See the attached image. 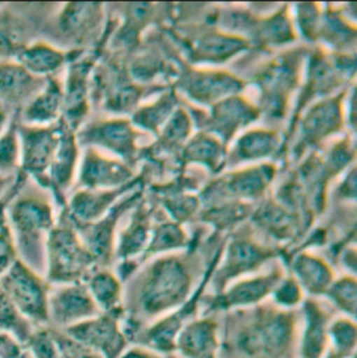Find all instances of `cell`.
<instances>
[{
    "label": "cell",
    "instance_id": "e575fe53",
    "mask_svg": "<svg viewBox=\"0 0 357 358\" xmlns=\"http://www.w3.org/2000/svg\"><path fill=\"white\" fill-rule=\"evenodd\" d=\"M150 238V222L144 209H140L133 219L130 227L122 234L120 244L118 247V258L122 261H133V258L144 254L148 247Z\"/></svg>",
    "mask_w": 357,
    "mask_h": 358
},
{
    "label": "cell",
    "instance_id": "d4e9b609",
    "mask_svg": "<svg viewBox=\"0 0 357 358\" xmlns=\"http://www.w3.org/2000/svg\"><path fill=\"white\" fill-rule=\"evenodd\" d=\"M90 64L77 62L70 66L66 84L63 87V120L74 130L87 110V77Z\"/></svg>",
    "mask_w": 357,
    "mask_h": 358
},
{
    "label": "cell",
    "instance_id": "c3c4849f",
    "mask_svg": "<svg viewBox=\"0 0 357 358\" xmlns=\"http://www.w3.org/2000/svg\"><path fill=\"white\" fill-rule=\"evenodd\" d=\"M298 20L303 35L309 39H314L320 29V11L316 4H299Z\"/></svg>",
    "mask_w": 357,
    "mask_h": 358
},
{
    "label": "cell",
    "instance_id": "b9f144b4",
    "mask_svg": "<svg viewBox=\"0 0 357 358\" xmlns=\"http://www.w3.org/2000/svg\"><path fill=\"white\" fill-rule=\"evenodd\" d=\"M186 234L183 233L181 227L175 223H165L161 224L155 233L151 241L148 243V247L144 252V257H151L154 254L165 252L169 250L181 248L186 245Z\"/></svg>",
    "mask_w": 357,
    "mask_h": 358
},
{
    "label": "cell",
    "instance_id": "5bb4252c",
    "mask_svg": "<svg viewBox=\"0 0 357 358\" xmlns=\"http://www.w3.org/2000/svg\"><path fill=\"white\" fill-rule=\"evenodd\" d=\"M220 324L214 315L188 322L175 342L178 358H220Z\"/></svg>",
    "mask_w": 357,
    "mask_h": 358
},
{
    "label": "cell",
    "instance_id": "74e56055",
    "mask_svg": "<svg viewBox=\"0 0 357 358\" xmlns=\"http://www.w3.org/2000/svg\"><path fill=\"white\" fill-rule=\"evenodd\" d=\"M175 108H176V96L172 92H169L161 96L153 105H148L140 109L134 115L133 122L146 130L158 131L175 113Z\"/></svg>",
    "mask_w": 357,
    "mask_h": 358
},
{
    "label": "cell",
    "instance_id": "277c9868",
    "mask_svg": "<svg viewBox=\"0 0 357 358\" xmlns=\"http://www.w3.org/2000/svg\"><path fill=\"white\" fill-rule=\"evenodd\" d=\"M98 268L78 233L70 224H55L46 241L45 279L48 283L57 286L85 283Z\"/></svg>",
    "mask_w": 357,
    "mask_h": 358
},
{
    "label": "cell",
    "instance_id": "9c48e42d",
    "mask_svg": "<svg viewBox=\"0 0 357 358\" xmlns=\"http://www.w3.org/2000/svg\"><path fill=\"white\" fill-rule=\"evenodd\" d=\"M282 278V272L275 269L265 275L253 276L230 283L223 292L202 297V315L215 317L219 313L227 314L230 311L255 307L264 303L265 299L271 297L275 286Z\"/></svg>",
    "mask_w": 357,
    "mask_h": 358
},
{
    "label": "cell",
    "instance_id": "ac0fdd59",
    "mask_svg": "<svg viewBox=\"0 0 357 358\" xmlns=\"http://www.w3.org/2000/svg\"><path fill=\"white\" fill-rule=\"evenodd\" d=\"M63 112V84L49 77L42 90L18 112V123L28 126H50L60 120Z\"/></svg>",
    "mask_w": 357,
    "mask_h": 358
},
{
    "label": "cell",
    "instance_id": "d6986e66",
    "mask_svg": "<svg viewBox=\"0 0 357 358\" xmlns=\"http://www.w3.org/2000/svg\"><path fill=\"white\" fill-rule=\"evenodd\" d=\"M78 140L83 144L104 147L127 162L133 161L136 154V133L126 120H109L81 131Z\"/></svg>",
    "mask_w": 357,
    "mask_h": 358
},
{
    "label": "cell",
    "instance_id": "ab89813d",
    "mask_svg": "<svg viewBox=\"0 0 357 358\" xmlns=\"http://www.w3.org/2000/svg\"><path fill=\"white\" fill-rule=\"evenodd\" d=\"M18 122L13 116L8 127L0 136V176H17L20 173V140Z\"/></svg>",
    "mask_w": 357,
    "mask_h": 358
},
{
    "label": "cell",
    "instance_id": "7dc6e473",
    "mask_svg": "<svg viewBox=\"0 0 357 358\" xmlns=\"http://www.w3.org/2000/svg\"><path fill=\"white\" fill-rule=\"evenodd\" d=\"M324 29V36L328 39L330 43L341 45V46H349L355 45V38H356V31L354 27H348L341 18L335 15H328L327 20L323 24Z\"/></svg>",
    "mask_w": 357,
    "mask_h": 358
},
{
    "label": "cell",
    "instance_id": "ba28073f",
    "mask_svg": "<svg viewBox=\"0 0 357 358\" xmlns=\"http://www.w3.org/2000/svg\"><path fill=\"white\" fill-rule=\"evenodd\" d=\"M123 315L125 310L99 313L94 318L62 331L102 358H120L130 348L122 328Z\"/></svg>",
    "mask_w": 357,
    "mask_h": 358
},
{
    "label": "cell",
    "instance_id": "1f68e13d",
    "mask_svg": "<svg viewBox=\"0 0 357 358\" xmlns=\"http://www.w3.org/2000/svg\"><path fill=\"white\" fill-rule=\"evenodd\" d=\"M122 189L116 191H78L69 202V213L77 226L91 224L116 199Z\"/></svg>",
    "mask_w": 357,
    "mask_h": 358
},
{
    "label": "cell",
    "instance_id": "30bf717a",
    "mask_svg": "<svg viewBox=\"0 0 357 358\" xmlns=\"http://www.w3.org/2000/svg\"><path fill=\"white\" fill-rule=\"evenodd\" d=\"M85 283L60 285L50 289L48 300V327L66 329L99 314Z\"/></svg>",
    "mask_w": 357,
    "mask_h": 358
},
{
    "label": "cell",
    "instance_id": "6da1fadb",
    "mask_svg": "<svg viewBox=\"0 0 357 358\" xmlns=\"http://www.w3.org/2000/svg\"><path fill=\"white\" fill-rule=\"evenodd\" d=\"M300 313L272 303L230 311L220 325V353L227 358H298Z\"/></svg>",
    "mask_w": 357,
    "mask_h": 358
},
{
    "label": "cell",
    "instance_id": "8992f818",
    "mask_svg": "<svg viewBox=\"0 0 357 358\" xmlns=\"http://www.w3.org/2000/svg\"><path fill=\"white\" fill-rule=\"evenodd\" d=\"M219 259V254H216L215 261L208 268V271L204 275L202 283L192 292V294L188 297V300L181 304L178 310L172 311L171 314L162 317L161 320L150 324L146 327L133 341L134 346L144 348L147 350H151L160 356L168 357L175 355V342L180 331L192 320L198 318V311L202 303V293L209 283L212 273L216 268Z\"/></svg>",
    "mask_w": 357,
    "mask_h": 358
},
{
    "label": "cell",
    "instance_id": "f546056e",
    "mask_svg": "<svg viewBox=\"0 0 357 358\" xmlns=\"http://www.w3.org/2000/svg\"><path fill=\"white\" fill-rule=\"evenodd\" d=\"M85 286L101 313L125 310L122 282L106 269H95L85 280Z\"/></svg>",
    "mask_w": 357,
    "mask_h": 358
},
{
    "label": "cell",
    "instance_id": "11a10c76",
    "mask_svg": "<svg viewBox=\"0 0 357 358\" xmlns=\"http://www.w3.org/2000/svg\"><path fill=\"white\" fill-rule=\"evenodd\" d=\"M323 358H344L341 357V356H338V355H335L334 352H331V350H328L327 353H326V356Z\"/></svg>",
    "mask_w": 357,
    "mask_h": 358
},
{
    "label": "cell",
    "instance_id": "6f0895ef",
    "mask_svg": "<svg viewBox=\"0 0 357 358\" xmlns=\"http://www.w3.org/2000/svg\"><path fill=\"white\" fill-rule=\"evenodd\" d=\"M165 358H178V357H176V356H175V355H172V356H168V357H165Z\"/></svg>",
    "mask_w": 357,
    "mask_h": 358
},
{
    "label": "cell",
    "instance_id": "7a4b0ae2",
    "mask_svg": "<svg viewBox=\"0 0 357 358\" xmlns=\"http://www.w3.org/2000/svg\"><path fill=\"white\" fill-rule=\"evenodd\" d=\"M191 294L192 275L181 258L155 259L141 275L133 303L125 307L122 328L130 345L146 327L178 310Z\"/></svg>",
    "mask_w": 357,
    "mask_h": 358
},
{
    "label": "cell",
    "instance_id": "4316f807",
    "mask_svg": "<svg viewBox=\"0 0 357 358\" xmlns=\"http://www.w3.org/2000/svg\"><path fill=\"white\" fill-rule=\"evenodd\" d=\"M133 178L127 165L88 154L83 162L80 182L88 188L118 187Z\"/></svg>",
    "mask_w": 357,
    "mask_h": 358
},
{
    "label": "cell",
    "instance_id": "9f6ffc18",
    "mask_svg": "<svg viewBox=\"0 0 357 358\" xmlns=\"http://www.w3.org/2000/svg\"><path fill=\"white\" fill-rule=\"evenodd\" d=\"M21 358H29V356H28V353H24V355H22V357Z\"/></svg>",
    "mask_w": 357,
    "mask_h": 358
},
{
    "label": "cell",
    "instance_id": "e0dca14e",
    "mask_svg": "<svg viewBox=\"0 0 357 358\" xmlns=\"http://www.w3.org/2000/svg\"><path fill=\"white\" fill-rule=\"evenodd\" d=\"M25 348L32 358H102L64 331L52 327L36 328Z\"/></svg>",
    "mask_w": 357,
    "mask_h": 358
},
{
    "label": "cell",
    "instance_id": "836d02e7",
    "mask_svg": "<svg viewBox=\"0 0 357 358\" xmlns=\"http://www.w3.org/2000/svg\"><path fill=\"white\" fill-rule=\"evenodd\" d=\"M279 147V138L274 131L254 130L239 138L234 157L237 161L248 162L271 157Z\"/></svg>",
    "mask_w": 357,
    "mask_h": 358
},
{
    "label": "cell",
    "instance_id": "f6af8a7d",
    "mask_svg": "<svg viewBox=\"0 0 357 358\" xmlns=\"http://www.w3.org/2000/svg\"><path fill=\"white\" fill-rule=\"evenodd\" d=\"M10 192H8V195H10ZM8 195L0 201V276L18 258L17 250H15V243H14V238H13L8 222H7V216H6V205H7Z\"/></svg>",
    "mask_w": 357,
    "mask_h": 358
},
{
    "label": "cell",
    "instance_id": "83f0119b",
    "mask_svg": "<svg viewBox=\"0 0 357 358\" xmlns=\"http://www.w3.org/2000/svg\"><path fill=\"white\" fill-rule=\"evenodd\" d=\"M296 67L292 62H279L270 67L261 77V91L264 105L275 113H279L286 103L288 94L292 91L296 80Z\"/></svg>",
    "mask_w": 357,
    "mask_h": 358
},
{
    "label": "cell",
    "instance_id": "3957f363",
    "mask_svg": "<svg viewBox=\"0 0 357 358\" xmlns=\"http://www.w3.org/2000/svg\"><path fill=\"white\" fill-rule=\"evenodd\" d=\"M42 189L41 185L18 173L6 205L18 259L39 275H45L46 241L56 224L53 206Z\"/></svg>",
    "mask_w": 357,
    "mask_h": 358
},
{
    "label": "cell",
    "instance_id": "4dcf8cb0",
    "mask_svg": "<svg viewBox=\"0 0 357 358\" xmlns=\"http://www.w3.org/2000/svg\"><path fill=\"white\" fill-rule=\"evenodd\" d=\"M247 49V41L225 34H209L201 38L192 50L195 62L222 63Z\"/></svg>",
    "mask_w": 357,
    "mask_h": 358
},
{
    "label": "cell",
    "instance_id": "484cf974",
    "mask_svg": "<svg viewBox=\"0 0 357 358\" xmlns=\"http://www.w3.org/2000/svg\"><path fill=\"white\" fill-rule=\"evenodd\" d=\"M27 71L39 78L56 77L64 66L67 56L64 52L45 41L29 42L14 59Z\"/></svg>",
    "mask_w": 357,
    "mask_h": 358
},
{
    "label": "cell",
    "instance_id": "8d00e7d4",
    "mask_svg": "<svg viewBox=\"0 0 357 358\" xmlns=\"http://www.w3.org/2000/svg\"><path fill=\"white\" fill-rule=\"evenodd\" d=\"M36 327L24 318L0 287V334L13 336L22 348L27 346Z\"/></svg>",
    "mask_w": 357,
    "mask_h": 358
},
{
    "label": "cell",
    "instance_id": "db71d44e",
    "mask_svg": "<svg viewBox=\"0 0 357 358\" xmlns=\"http://www.w3.org/2000/svg\"><path fill=\"white\" fill-rule=\"evenodd\" d=\"M13 116L0 105V136L4 133V130L8 127Z\"/></svg>",
    "mask_w": 357,
    "mask_h": 358
},
{
    "label": "cell",
    "instance_id": "603a6c76",
    "mask_svg": "<svg viewBox=\"0 0 357 358\" xmlns=\"http://www.w3.org/2000/svg\"><path fill=\"white\" fill-rule=\"evenodd\" d=\"M342 123L341 99L334 98L317 103L302 122V145H314L334 134Z\"/></svg>",
    "mask_w": 357,
    "mask_h": 358
},
{
    "label": "cell",
    "instance_id": "ee69618b",
    "mask_svg": "<svg viewBox=\"0 0 357 358\" xmlns=\"http://www.w3.org/2000/svg\"><path fill=\"white\" fill-rule=\"evenodd\" d=\"M190 131H191L190 117L184 110L178 109L164 126L161 144L167 150L178 148L188 138Z\"/></svg>",
    "mask_w": 357,
    "mask_h": 358
},
{
    "label": "cell",
    "instance_id": "8fae6325",
    "mask_svg": "<svg viewBox=\"0 0 357 358\" xmlns=\"http://www.w3.org/2000/svg\"><path fill=\"white\" fill-rule=\"evenodd\" d=\"M276 251L262 247L246 238L234 240L226 251L223 262L215 268L211 282L215 294L223 292L230 283L236 282L244 275L258 271L265 262L272 259Z\"/></svg>",
    "mask_w": 357,
    "mask_h": 358
},
{
    "label": "cell",
    "instance_id": "d6a6232c",
    "mask_svg": "<svg viewBox=\"0 0 357 358\" xmlns=\"http://www.w3.org/2000/svg\"><path fill=\"white\" fill-rule=\"evenodd\" d=\"M184 159L191 164L204 165L212 172H219L225 165L226 151L223 143L216 137L198 134L186 145Z\"/></svg>",
    "mask_w": 357,
    "mask_h": 358
},
{
    "label": "cell",
    "instance_id": "cb8c5ba5",
    "mask_svg": "<svg viewBox=\"0 0 357 358\" xmlns=\"http://www.w3.org/2000/svg\"><path fill=\"white\" fill-rule=\"evenodd\" d=\"M275 169L270 165L241 171L233 173L216 185L211 187L212 191L220 192L222 196L241 198V199H255L264 194L270 182L274 179Z\"/></svg>",
    "mask_w": 357,
    "mask_h": 358
},
{
    "label": "cell",
    "instance_id": "f907efd6",
    "mask_svg": "<svg viewBox=\"0 0 357 358\" xmlns=\"http://www.w3.org/2000/svg\"><path fill=\"white\" fill-rule=\"evenodd\" d=\"M340 192L346 198L348 196L355 198V195H356V172H355V169L351 171V173L348 175L345 182L341 185Z\"/></svg>",
    "mask_w": 357,
    "mask_h": 358
},
{
    "label": "cell",
    "instance_id": "7402d4cb",
    "mask_svg": "<svg viewBox=\"0 0 357 358\" xmlns=\"http://www.w3.org/2000/svg\"><path fill=\"white\" fill-rule=\"evenodd\" d=\"M290 269L292 276L303 292L309 293L312 297H323L335 280V273L330 264L309 252L298 254L290 261Z\"/></svg>",
    "mask_w": 357,
    "mask_h": 358
},
{
    "label": "cell",
    "instance_id": "2e32d148",
    "mask_svg": "<svg viewBox=\"0 0 357 358\" xmlns=\"http://www.w3.org/2000/svg\"><path fill=\"white\" fill-rule=\"evenodd\" d=\"M258 119V109L246 99L234 95L212 106L206 129L227 143L243 127Z\"/></svg>",
    "mask_w": 357,
    "mask_h": 358
},
{
    "label": "cell",
    "instance_id": "7bdbcfd3",
    "mask_svg": "<svg viewBox=\"0 0 357 358\" xmlns=\"http://www.w3.org/2000/svg\"><path fill=\"white\" fill-rule=\"evenodd\" d=\"M272 304L282 310H296L304 301V292L293 276H284L275 286Z\"/></svg>",
    "mask_w": 357,
    "mask_h": 358
},
{
    "label": "cell",
    "instance_id": "60d3db41",
    "mask_svg": "<svg viewBox=\"0 0 357 358\" xmlns=\"http://www.w3.org/2000/svg\"><path fill=\"white\" fill-rule=\"evenodd\" d=\"M257 36L270 45H279L292 41L293 28L289 17L285 11L276 13L272 17L264 20L257 28Z\"/></svg>",
    "mask_w": 357,
    "mask_h": 358
},
{
    "label": "cell",
    "instance_id": "816d5d0a",
    "mask_svg": "<svg viewBox=\"0 0 357 358\" xmlns=\"http://www.w3.org/2000/svg\"><path fill=\"white\" fill-rule=\"evenodd\" d=\"M120 358H165L164 356H160L151 350H147L144 348H140V346H133V348H129L126 350V353Z\"/></svg>",
    "mask_w": 357,
    "mask_h": 358
},
{
    "label": "cell",
    "instance_id": "52a82bcc",
    "mask_svg": "<svg viewBox=\"0 0 357 358\" xmlns=\"http://www.w3.org/2000/svg\"><path fill=\"white\" fill-rule=\"evenodd\" d=\"M62 127V119L50 126H28L21 123L17 126L21 151L20 173L42 188H48V172L59 144Z\"/></svg>",
    "mask_w": 357,
    "mask_h": 358
},
{
    "label": "cell",
    "instance_id": "681fc988",
    "mask_svg": "<svg viewBox=\"0 0 357 358\" xmlns=\"http://www.w3.org/2000/svg\"><path fill=\"white\" fill-rule=\"evenodd\" d=\"M209 222H214L219 226H227L229 223H234L244 215V209L240 205L237 206H226V208H215L208 212Z\"/></svg>",
    "mask_w": 357,
    "mask_h": 358
},
{
    "label": "cell",
    "instance_id": "d590c367",
    "mask_svg": "<svg viewBox=\"0 0 357 358\" xmlns=\"http://www.w3.org/2000/svg\"><path fill=\"white\" fill-rule=\"evenodd\" d=\"M330 350L344 358H355L357 352V325L355 318L345 315L332 318L328 325Z\"/></svg>",
    "mask_w": 357,
    "mask_h": 358
},
{
    "label": "cell",
    "instance_id": "f5cc1de1",
    "mask_svg": "<svg viewBox=\"0 0 357 358\" xmlns=\"http://www.w3.org/2000/svg\"><path fill=\"white\" fill-rule=\"evenodd\" d=\"M17 176H0V201L4 199L8 192L13 189V187L15 185L17 181Z\"/></svg>",
    "mask_w": 357,
    "mask_h": 358
},
{
    "label": "cell",
    "instance_id": "7c38bea8",
    "mask_svg": "<svg viewBox=\"0 0 357 358\" xmlns=\"http://www.w3.org/2000/svg\"><path fill=\"white\" fill-rule=\"evenodd\" d=\"M180 88L192 101L214 106L226 98L237 95L243 90V83L225 71L192 70L181 77Z\"/></svg>",
    "mask_w": 357,
    "mask_h": 358
},
{
    "label": "cell",
    "instance_id": "ffe728a7",
    "mask_svg": "<svg viewBox=\"0 0 357 358\" xmlns=\"http://www.w3.org/2000/svg\"><path fill=\"white\" fill-rule=\"evenodd\" d=\"M25 6L0 3V60H14L32 42L31 24L22 15Z\"/></svg>",
    "mask_w": 357,
    "mask_h": 358
},
{
    "label": "cell",
    "instance_id": "44dd1931",
    "mask_svg": "<svg viewBox=\"0 0 357 358\" xmlns=\"http://www.w3.org/2000/svg\"><path fill=\"white\" fill-rule=\"evenodd\" d=\"M77 157V138L73 130L63 120L59 144L48 172V189H52L59 201H63L64 191L67 189L74 176Z\"/></svg>",
    "mask_w": 357,
    "mask_h": 358
},
{
    "label": "cell",
    "instance_id": "4fadbf2b",
    "mask_svg": "<svg viewBox=\"0 0 357 358\" xmlns=\"http://www.w3.org/2000/svg\"><path fill=\"white\" fill-rule=\"evenodd\" d=\"M45 81L46 78L35 77L15 60H0V105L11 116H17Z\"/></svg>",
    "mask_w": 357,
    "mask_h": 358
},
{
    "label": "cell",
    "instance_id": "f1b7e54d",
    "mask_svg": "<svg viewBox=\"0 0 357 358\" xmlns=\"http://www.w3.org/2000/svg\"><path fill=\"white\" fill-rule=\"evenodd\" d=\"M101 6L94 3H71L63 7L57 17L59 31L70 39L85 38L99 20Z\"/></svg>",
    "mask_w": 357,
    "mask_h": 358
},
{
    "label": "cell",
    "instance_id": "5b68a950",
    "mask_svg": "<svg viewBox=\"0 0 357 358\" xmlns=\"http://www.w3.org/2000/svg\"><path fill=\"white\" fill-rule=\"evenodd\" d=\"M0 287L18 313L34 327H48L50 285L45 276L39 275L17 258L0 276Z\"/></svg>",
    "mask_w": 357,
    "mask_h": 358
},
{
    "label": "cell",
    "instance_id": "bcb514c9",
    "mask_svg": "<svg viewBox=\"0 0 357 358\" xmlns=\"http://www.w3.org/2000/svg\"><path fill=\"white\" fill-rule=\"evenodd\" d=\"M264 224L272 231L276 238H289L293 229V216L284 212L281 208H265L261 213Z\"/></svg>",
    "mask_w": 357,
    "mask_h": 358
},
{
    "label": "cell",
    "instance_id": "f35d334b",
    "mask_svg": "<svg viewBox=\"0 0 357 358\" xmlns=\"http://www.w3.org/2000/svg\"><path fill=\"white\" fill-rule=\"evenodd\" d=\"M324 297L345 317L356 320L357 282L354 275H345L335 279Z\"/></svg>",
    "mask_w": 357,
    "mask_h": 358
},
{
    "label": "cell",
    "instance_id": "9a60e30c",
    "mask_svg": "<svg viewBox=\"0 0 357 358\" xmlns=\"http://www.w3.org/2000/svg\"><path fill=\"white\" fill-rule=\"evenodd\" d=\"M302 329H299L298 358H323L330 350L328 325L331 313L316 299L302 303Z\"/></svg>",
    "mask_w": 357,
    "mask_h": 358
}]
</instances>
